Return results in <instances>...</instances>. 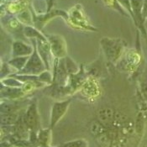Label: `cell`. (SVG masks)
I'll list each match as a JSON object with an SVG mask.
<instances>
[{
    "mask_svg": "<svg viewBox=\"0 0 147 147\" xmlns=\"http://www.w3.org/2000/svg\"><path fill=\"white\" fill-rule=\"evenodd\" d=\"M64 62H65V67H66V69L67 71L68 74L71 73V74H73L75 73L77 71H78V67L77 65L75 64V62L71 60L70 58H67L64 60Z\"/></svg>",
    "mask_w": 147,
    "mask_h": 147,
    "instance_id": "4fadbf2b",
    "label": "cell"
},
{
    "mask_svg": "<svg viewBox=\"0 0 147 147\" xmlns=\"http://www.w3.org/2000/svg\"><path fill=\"white\" fill-rule=\"evenodd\" d=\"M39 80L42 81V82H51V74L49 72H43L42 74H40Z\"/></svg>",
    "mask_w": 147,
    "mask_h": 147,
    "instance_id": "9a60e30c",
    "label": "cell"
},
{
    "mask_svg": "<svg viewBox=\"0 0 147 147\" xmlns=\"http://www.w3.org/2000/svg\"><path fill=\"white\" fill-rule=\"evenodd\" d=\"M41 147H52V146H51L49 145V146H41Z\"/></svg>",
    "mask_w": 147,
    "mask_h": 147,
    "instance_id": "e0dca14e",
    "label": "cell"
},
{
    "mask_svg": "<svg viewBox=\"0 0 147 147\" xmlns=\"http://www.w3.org/2000/svg\"><path fill=\"white\" fill-rule=\"evenodd\" d=\"M132 4H133L135 10L137 13H139L142 6V0H132Z\"/></svg>",
    "mask_w": 147,
    "mask_h": 147,
    "instance_id": "5bb4252c",
    "label": "cell"
},
{
    "mask_svg": "<svg viewBox=\"0 0 147 147\" xmlns=\"http://www.w3.org/2000/svg\"><path fill=\"white\" fill-rule=\"evenodd\" d=\"M20 116L16 113H2L1 115V124L2 126H12L14 125Z\"/></svg>",
    "mask_w": 147,
    "mask_h": 147,
    "instance_id": "52a82bcc",
    "label": "cell"
},
{
    "mask_svg": "<svg viewBox=\"0 0 147 147\" xmlns=\"http://www.w3.org/2000/svg\"><path fill=\"white\" fill-rule=\"evenodd\" d=\"M27 61V57H16L9 61V64L18 70H22L26 65Z\"/></svg>",
    "mask_w": 147,
    "mask_h": 147,
    "instance_id": "7c38bea8",
    "label": "cell"
},
{
    "mask_svg": "<svg viewBox=\"0 0 147 147\" xmlns=\"http://www.w3.org/2000/svg\"><path fill=\"white\" fill-rule=\"evenodd\" d=\"M1 94H2V97H6L9 98H18V97L23 95V92L21 89H19L16 88L5 87L4 88L1 89Z\"/></svg>",
    "mask_w": 147,
    "mask_h": 147,
    "instance_id": "9c48e42d",
    "label": "cell"
},
{
    "mask_svg": "<svg viewBox=\"0 0 147 147\" xmlns=\"http://www.w3.org/2000/svg\"><path fill=\"white\" fill-rule=\"evenodd\" d=\"M51 130V129H41L39 131V133L37 134V144L39 145V146H49L48 142L50 140Z\"/></svg>",
    "mask_w": 147,
    "mask_h": 147,
    "instance_id": "ba28073f",
    "label": "cell"
},
{
    "mask_svg": "<svg viewBox=\"0 0 147 147\" xmlns=\"http://www.w3.org/2000/svg\"><path fill=\"white\" fill-rule=\"evenodd\" d=\"M143 89H144V92H145V94H146V98H147V86L146 87V88H144Z\"/></svg>",
    "mask_w": 147,
    "mask_h": 147,
    "instance_id": "2e32d148",
    "label": "cell"
},
{
    "mask_svg": "<svg viewBox=\"0 0 147 147\" xmlns=\"http://www.w3.org/2000/svg\"><path fill=\"white\" fill-rule=\"evenodd\" d=\"M102 45L105 56L111 62H115L120 57L123 45L119 40L104 39L102 40Z\"/></svg>",
    "mask_w": 147,
    "mask_h": 147,
    "instance_id": "6da1fadb",
    "label": "cell"
},
{
    "mask_svg": "<svg viewBox=\"0 0 147 147\" xmlns=\"http://www.w3.org/2000/svg\"><path fill=\"white\" fill-rule=\"evenodd\" d=\"M59 147H88V142L84 139H78L65 142Z\"/></svg>",
    "mask_w": 147,
    "mask_h": 147,
    "instance_id": "30bf717a",
    "label": "cell"
},
{
    "mask_svg": "<svg viewBox=\"0 0 147 147\" xmlns=\"http://www.w3.org/2000/svg\"><path fill=\"white\" fill-rule=\"evenodd\" d=\"M71 103V100H66L62 102H55L52 106L51 112V119H50V129H53L60 119L64 116L67 111L68 107Z\"/></svg>",
    "mask_w": 147,
    "mask_h": 147,
    "instance_id": "3957f363",
    "label": "cell"
},
{
    "mask_svg": "<svg viewBox=\"0 0 147 147\" xmlns=\"http://www.w3.org/2000/svg\"><path fill=\"white\" fill-rule=\"evenodd\" d=\"M44 65L39 55L34 51V54L28 60L24 67L20 71V73L26 75H36L44 71Z\"/></svg>",
    "mask_w": 147,
    "mask_h": 147,
    "instance_id": "277c9868",
    "label": "cell"
},
{
    "mask_svg": "<svg viewBox=\"0 0 147 147\" xmlns=\"http://www.w3.org/2000/svg\"><path fill=\"white\" fill-rule=\"evenodd\" d=\"M18 109V105L13 102H3L1 104V112L2 113H15Z\"/></svg>",
    "mask_w": 147,
    "mask_h": 147,
    "instance_id": "8fae6325",
    "label": "cell"
},
{
    "mask_svg": "<svg viewBox=\"0 0 147 147\" xmlns=\"http://www.w3.org/2000/svg\"><path fill=\"white\" fill-rule=\"evenodd\" d=\"M32 52V48L29 45L23 44L21 42H16L13 44V54L15 57H22L28 56Z\"/></svg>",
    "mask_w": 147,
    "mask_h": 147,
    "instance_id": "8992f818",
    "label": "cell"
},
{
    "mask_svg": "<svg viewBox=\"0 0 147 147\" xmlns=\"http://www.w3.org/2000/svg\"><path fill=\"white\" fill-rule=\"evenodd\" d=\"M24 122L27 125L30 133L37 134L39 124H40V118L37 110V106L35 102H32L27 109L26 112L24 114Z\"/></svg>",
    "mask_w": 147,
    "mask_h": 147,
    "instance_id": "7a4b0ae2",
    "label": "cell"
},
{
    "mask_svg": "<svg viewBox=\"0 0 147 147\" xmlns=\"http://www.w3.org/2000/svg\"><path fill=\"white\" fill-rule=\"evenodd\" d=\"M98 121L104 127L113 125L115 120V113L111 108H102L98 112Z\"/></svg>",
    "mask_w": 147,
    "mask_h": 147,
    "instance_id": "5b68a950",
    "label": "cell"
}]
</instances>
